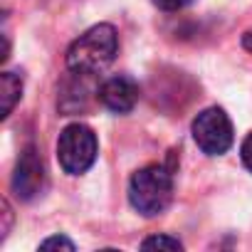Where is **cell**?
Returning a JSON list of instances; mask_svg holds the SVG:
<instances>
[{
    "instance_id": "cell-1",
    "label": "cell",
    "mask_w": 252,
    "mask_h": 252,
    "mask_svg": "<svg viewBox=\"0 0 252 252\" xmlns=\"http://www.w3.org/2000/svg\"><path fill=\"white\" fill-rule=\"evenodd\" d=\"M119 52V35L114 25L101 23L79 35L67 50V67L74 74L89 77L106 69Z\"/></svg>"
},
{
    "instance_id": "cell-2",
    "label": "cell",
    "mask_w": 252,
    "mask_h": 252,
    "mask_svg": "<svg viewBox=\"0 0 252 252\" xmlns=\"http://www.w3.org/2000/svg\"><path fill=\"white\" fill-rule=\"evenodd\" d=\"M173 200V173L163 163L139 168L129 181V203L144 218L161 215Z\"/></svg>"
},
{
    "instance_id": "cell-3",
    "label": "cell",
    "mask_w": 252,
    "mask_h": 252,
    "mask_svg": "<svg viewBox=\"0 0 252 252\" xmlns=\"http://www.w3.org/2000/svg\"><path fill=\"white\" fill-rule=\"evenodd\" d=\"M96 134L87 124H69L62 129L57 139V161L69 176L87 173L96 161Z\"/></svg>"
},
{
    "instance_id": "cell-4",
    "label": "cell",
    "mask_w": 252,
    "mask_h": 252,
    "mask_svg": "<svg viewBox=\"0 0 252 252\" xmlns=\"http://www.w3.org/2000/svg\"><path fill=\"white\" fill-rule=\"evenodd\" d=\"M193 139L208 156H222L232 146V121L220 106H208L193 119Z\"/></svg>"
},
{
    "instance_id": "cell-5",
    "label": "cell",
    "mask_w": 252,
    "mask_h": 252,
    "mask_svg": "<svg viewBox=\"0 0 252 252\" xmlns=\"http://www.w3.org/2000/svg\"><path fill=\"white\" fill-rule=\"evenodd\" d=\"M47 188V171H45V163H42V156L35 146H28L20 158H18V166H15V173H13V193L30 203L35 198H40Z\"/></svg>"
},
{
    "instance_id": "cell-6",
    "label": "cell",
    "mask_w": 252,
    "mask_h": 252,
    "mask_svg": "<svg viewBox=\"0 0 252 252\" xmlns=\"http://www.w3.org/2000/svg\"><path fill=\"white\" fill-rule=\"evenodd\" d=\"M99 99L114 114H129L139 101V87L129 77H111L101 84Z\"/></svg>"
},
{
    "instance_id": "cell-7",
    "label": "cell",
    "mask_w": 252,
    "mask_h": 252,
    "mask_svg": "<svg viewBox=\"0 0 252 252\" xmlns=\"http://www.w3.org/2000/svg\"><path fill=\"white\" fill-rule=\"evenodd\" d=\"M0 92H3V119L10 116L13 106L23 96V79L15 72H3L0 74Z\"/></svg>"
},
{
    "instance_id": "cell-8",
    "label": "cell",
    "mask_w": 252,
    "mask_h": 252,
    "mask_svg": "<svg viewBox=\"0 0 252 252\" xmlns=\"http://www.w3.org/2000/svg\"><path fill=\"white\" fill-rule=\"evenodd\" d=\"M144 250H151V247H161V250H183V242L178 237H171V235H154V237H146L141 242Z\"/></svg>"
},
{
    "instance_id": "cell-9",
    "label": "cell",
    "mask_w": 252,
    "mask_h": 252,
    "mask_svg": "<svg viewBox=\"0 0 252 252\" xmlns=\"http://www.w3.org/2000/svg\"><path fill=\"white\" fill-rule=\"evenodd\" d=\"M40 250H74V242L72 240H67V237H62V235H55V237H47L42 245H40Z\"/></svg>"
},
{
    "instance_id": "cell-10",
    "label": "cell",
    "mask_w": 252,
    "mask_h": 252,
    "mask_svg": "<svg viewBox=\"0 0 252 252\" xmlns=\"http://www.w3.org/2000/svg\"><path fill=\"white\" fill-rule=\"evenodd\" d=\"M154 3L166 13H176V10H183L186 5H190L193 0H154Z\"/></svg>"
},
{
    "instance_id": "cell-11",
    "label": "cell",
    "mask_w": 252,
    "mask_h": 252,
    "mask_svg": "<svg viewBox=\"0 0 252 252\" xmlns=\"http://www.w3.org/2000/svg\"><path fill=\"white\" fill-rule=\"evenodd\" d=\"M240 154H242V163H245V168L252 173V134L242 141V146H240Z\"/></svg>"
},
{
    "instance_id": "cell-12",
    "label": "cell",
    "mask_w": 252,
    "mask_h": 252,
    "mask_svg": "<svg viewBox=\"0 0 252 252\" xmlns=\"http://www.w3.org/2000/svg\"><path fill=\"white\" fill-rule=\"evenodd\" d=\"M242 45H245V50H250V52H252V30H250V32H245Z\"/></svg>"
}]
</instances>
